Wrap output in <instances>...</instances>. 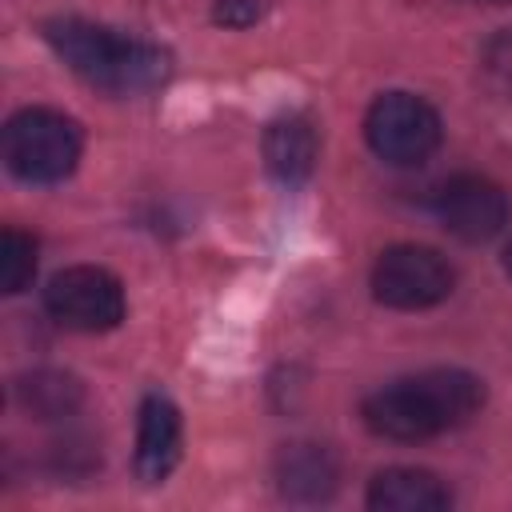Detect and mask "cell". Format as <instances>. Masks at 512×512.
<instances>
[{"label":"cell","instance_id":"obj_11","mask_svg":"<svg viewBox=\"0 0 512 512\" xmlns=\"http://www.w3.org/2000/svg\"><path fill=\"white\" fill-rule=\"evenodd\" d=\"M276 480L280 492L292 500H328L340 480V468L324 444H288L276 460Z\"/></svg>","mask_w":512,"mask_h":512},{"label":"cell","instance_id":"obj_8","mask_svg":"<svg viewBox=\"0 0 512 512\" xmlns=\"http://www.w3.org/2000/svg\"><path fill=\"white\" fill-rule=\"evenodd\" d=\"M180 460V412L168 396L152 392L140 404L136 420V476L144 484H160Z\"/></svg>","mask_w":512,"mask_h":512},{"label":"cell","instance_id":"obj_4","mask_svg":"<svg viewBox=\"0 0 512 512\" xmlns=\"http://www.w3.org/2000/svg\"><path fill=\"white\" fill-rule=\"evenodd\" d=\"M364 136L368 148L396 168H412L428 160L440 144V116L428 100L412 92H384L372 100L364 116Z\"/></svg>","mask_w":512,"mask_h":512},{"label":"cell","instance_id":"obj_3","mask_svg":"<svg viewBox=\"0 0 512 512\" xmlns=\"http://www.w3.org/2000/svg\"><path fill=\"white\" fill-rule=\"evenodd\" d=\"M4 164L24 184H60L80 160V128L64 112L24 108L4 124Z\"/></svg>","mask_w":512,"mask_h":512},{"label":"cell","instance_id":"obj_9","mask_svg":"<svg viewBox=\"0 0 512 512\" xmlns=\"http://www.w3.org/2000/svg\"><path fill=\"white\" fill-rule=\"evenodd\" d=\"M316 156H320V140H316V128L308 116H280L268 124L264 164L280 184H288V188L304 184L316 168Z\"/></svg>","mask_w":512,"mask_h":512},{"label":"cell","instance_id":"obj_7","mask_svg":"<svg viewBox=\"0 0 512 512\" xmlns=\"http://www.w3.org/2000/svg\"><path fill=\"white\" fill-rule=\"evenodd\" d=\"M432 208L444 232L464 244H484L508 224V196L488 176H452L448 184H440Z\"/></svg>","mask_w":512,"mask_h":512},{"label":"cell","instance_id":"obj_2","mask_svg":"<svg viewBox=\"0 0 512 512\" xmlns=\"http://www.w3.org/2000/svg\"><path fill=\"white\" fill-rule=\"evenodd\" d=\"M52 52L92 88L112 92V96H136L148 92L156 84H164L168 76V52H160L156 44L120 36L104 24H88L76 16L52 20L44 28Z\"/></svg>","mask_w":512,"mask_h":512},{"label":"cell","instance_id":"obj_1","mask_svg":"<svg viewBox=\"0 0 512 512\" xmlns=\"http://www.w3.org/2000/svg\"><path fill=\"white\" fill-rule=\"evenodd\" d=\"M480 404H484L480 376L464 368H432L376 388L364 400L360 416L384 440H428L476 416Z\"/></svg>","mask_w":512,"mask_h":512},{"label":"cell","instance_id":"obj_15","mask_svg":"<svg viewBox=\"0 0 512 512\" xmlns=\"http://www.w3.org/2000/svg\"><path fill=\"white\" fill-rule=\"evenodd\" d=\"M212 20H220L228 28H248V24L260 20V4L256 0H216Z\"/></svg>","mask_w":512,"mask_h":512},{"label":"cell","instance_id":"obj_5","mask_svg":"<svg viewBox=\"0 0 512 512\" xmlns=\"http://www.w3.org/2000/svg\"><path fill=\"white\" fill-rule=\"evenodd\" d=\"M452 264L424 244H392L372 268V296L400 312H420L452 292Z\"/></svg>","mask_w":512,"mask_h":512},{"label":"cell","instance_id":"obj_13","mask_svg":"<svg viewBox=\"0 0 512 512\" xmlns=\"http://www.w3.org/2000/svg\"><path fill=\"white\" fill-rule=\"evenodd\" d=\"M36 276V240L24 236L20 228H4L0 232V288L8 296L24 292Z\"/></svg>","mask_w":512,"mask_h":512},{"label":"cell","instance_id":"obj_12","mask_svg":"<svg viewBox=\"0 0 512 512\" xmlns=\"http://www.w3.org/2000/svg\"><path fill=\"white\" fill-rule=\"evenodd\" d=\"M16 400L36 420H60V416H72L80 408L84 392L64 372H32V376H24L16 384Z\"/></svg>","mask_w":512,"mask_h":512},{"label":"cell","instance_id":"obj_6","mask_svg":"<svg viewBox=\"0 0 512 512\" xmlns=\"http://www.w3.org/2000/svg\"><path fill=\"white\" fill-rule=\"evenodd\" d=\"M44 308L56 324L72 332H108L124 320V288L112 272L96 264H76L48 280Z\"/></svg>","mask_w":512,"mask_h":512},{"label":"cell","instance_id":"obj_14","mask_svg":"<svg viewBox=\"0 0 512 512\" xmlns=\"http://www.w3.org/2000/svg\"><path fill=\"white\" fill-rule=\"evenodd\" d=\"M480 76L488 84L492 96L512 104V28L496 32L484 48H480Z\"/></svg>","mask_w":512,"mask_h":512},{"label":"cell","instance_id":"obj_16","mask_svg":"<svg viewBox=\"0 0 512 512\" xmlns=\"http://www.w3.org/2000/svg\"><path fill=\"white\" fill-rule=\"evenodd\" d=\"M504 272L512 276V240H508V248H504Z\"/></svg>","mask_w":512,"mask_h":512},{"label":"cell","instance_id":"obj_10","mask_svg":"<svg viewBox=\"0 0 512 512\" xmlns=\"http://www.w3.org/2000/svg\"><path fill=\"white\" fill-rule=\"evenodd\" d=\"M448 504L452 492L424 468H384L368 484V508L376 512H440Z\"/></svg>","mask_w":512,"mask_h":512}]
</instances>
